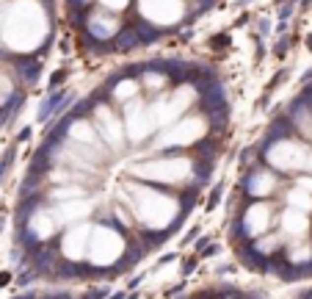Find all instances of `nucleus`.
<instances>
[{
    "mask_svg": "<svg viewBox=\"0 0 312 299\" xmlns=\"http://www.w3.org/2000/svg\"><path fill=\"white\" fill-rule=\"evenodd\" d=\"M50 17L42 0H14L3 8L0 22V44L11 53L28 56L36 47H42L47 39Z\"/></svg>",
    "mask_w": 312,
    "mask_h": 299,
    "instance_id": "1",
    "label": "nucleus"
},
{
    "mask_svg": "<svg viewBox=\"0 0 312 299\" xmlns=\"http://www.w3.org/2000/svg\"><path fill=\"white\" fill-rule=\"evenodd\" d=\"M125 194L130 200L125 202L133 214V224H141V230L158 233L169 230L180 216V197L169 194L166 188L152 183H127Z\"/></svg>",
    "mask_w": 312,
    "mask_h": 299,
    "instance_id": "2",
    "label": "nucleus"
},
{
    "mask_svg": "<svg viewBox=\"0 0 312 299\" xmlns=\"http://www.w3.org/2000/svg\"><path fill=\"white\" fill-rule=\"evenodd\" d=\"M127 250H130L127 236L122 233V227L116 222L91 224L89 247H86V263L89 266H94V269H111V266H116L127 255Z\"/></svg>",
    "mask_w": 312,
    "mask_h": 299,
    "instance_id": "3",
    "label": "nucleus"
},
{
    "mask_svg": "<svg viewBox=\"0 0 312 299\" xmlns=\"http://www.w3.org/2000/svg\"><path fill=\"white\" fill-rule=\"evenodd\" d=\"M130 172L133 177H139L144 183L172 188V186H185L188 180H194L196 164L191 158H185V155H163V158H149L144 164H136Z\"/></svg>",
    "mask_w": 312,
    "mask_h": 299,
    "instance_id": "4",
    "label": "nucleus"
},
{
    "mask_svg": "<svg viewBox=\"0 0 312 299\" xmlns=\"http://www.w3.org/2000/svg\"><path fill=\"white\" fill-rule=\"evenodd\" d=\"M208 133V117L202 114H182L177 122L160 128L152 139V150L155 153H172V150H185L194 147L205 139Z\"/></svg>",
    "mask_w": 312,
    "mask_h": 299,
    "instance_id": "5",
    "label": "nucleus"
},
{
    "mask_svg": "<svg viewBox=\"0 0 312 299\" xmlns=\"http://www.w3.org/2000/svg\"><path fill=\"white\" fill-rule=\"evenodd\" d=\"M265 164L274 172H312V150L304 141L282 136V139H271L265 147Z\"/></svg>",
    "mask_w": 312,
    "mask_h": 299,
    "instance_id": "6",
    "label": "nucleus"
},
{
    "mask_svg": "<svg viewBox=\"0 0 312 299\" xmlns=\"http://www.w3.org/2000/svg\"><path fill=\"white\" fill-rule=\"evenodd\" d=\"M196 100H199V94H196V86H191V84L177 86V89L169 91V94L160 91L155 100H146V111H149V119H152V125H155V133H158L160 128L177 122Z\"/></svg>",
    "mask_w": 312,
    "mask_h": 299,
    "instance_id": "7",
    "label": "nucleus"
},
{
    "mask_svg": "<svg viewBox=\"0 0 312 299\" xmlns=\"http://www.w3.org/2000/svg\"><path fill=\"white\" fill-rule=\"evenodd\" d=\"M91 125H94V130H97V136L103 139V144L108 147V150H113V153H122L127 144V136H125V122H122V117H119L116 111H113L108 103H97L94 108H91Z\"/></svg>",
    "mask_w": 312,
    "mask_h": 299,
    "instance_id": "8",
    "label": "nucleus"
},
{
    "mask_svg": "<svg viewBox=\"0 0 312 299\" xmlns=\"http://www.w3.org/2000/svg\"><path fill=\"white\" fill-rule=\"evenodd\" d=\"M185 0H139V17L149 28H172L185 20Z\"/></svg>",
    "mask_w": 312,
    "mask_h": 299,
    "instance_id": "9",
    "label": "nucleus"
},
{
    "mask_svg": "<svg viewBox=\"0 0 312 299\" xmlns=\"http://www.w3.org/2000/svg\"><path fill=\"white\" fill-rule=\"evenodd\" d=\"M89 236H91V222H75L67 224V230L58 238V257L67 263H86V247H89Z\"/></svg>",
    "mask_w": 312,
    "mask_h": 299,
    "instance_id": "10",
    "label": "nucleus"
},
{
    "mask_svg": "<svg viewBox=\"0 0 312 299\" xmlns=\"http://www.w3.org/2000/svg\"><path fill=\"white\" fill-rule=\"evenodd\" d=\"M83 28L86 34L94 39V42L105 44V42H113L122 31V22H119V14H111V11H105V8H89L83 17Z\"/></svg>",
    "mask_w": 312,
    "mask_h": 299,
    "instance_id": "11",
    "label": "nucleus"
},
{
    "mask_svg": "<svg viewBox=\"0 0 312 299\" xmlns=\"http://www.w3.org/2000/svg\"><path fill=\"white\" fill-rule=\"evenodd\" d=\"M50 211H53V219H56L58 227H67V224H75V222H86L94 214V202L89 197H75V200H64L50 205Z\"/></svg>",
    "mask_w": 312,
    "mask_h": 299,
    "instance_id": "12",
    "label": "nucleus"
},
{
    "mask_svg": "<svg viewBox=\"0 0 312 299\" xmlns=\"http://www.w3.org/2000/svg\"><path fill=\"white\" fill-rule=\"evenodd\" d=\"M243 233L249 238H257L263 236V233H268L271 224H274V208H271L265 200H257L251 202L249 208H246V214H243Z\"/></svg>",
    "mask_w": 312,
    "mask_h": 299,
    "instance_id": "13",
    "label": "nucleus"
},
{
    "mask_svg": "<svg viewBox=\"0 0 312 299\" xmlns=\"http://www.w3.org/2000/svg\"><path fill=\"white\" fill-rule=\"evenodd\" d=\"M56 233H58V224H56V219H53V211L50 208L31 211L28 222H25V236H28L31 241L44 244V241H50V238L56 236Z\"/></svg>",
    "mask_w": 312,
    "mask_h": 299,
    "instance_id": "14",
    "label": "nucleus"
},
{
    "mask_svg": "<svg viewBox=\"0 0 312 299\" xmlns=\"http://www.w3.org/2000/svg\"><path fill=\"white\" fill-rule=\"evenodd\" d=\"M310 230H312V222H310V214H304V211L287 205L279 214V233H282V238H307Z\"/></svg>",
    "mask_w": 312,
    "mask_h": 299,
    "instance_id": "15",
    "label": "nucleus"
},
{
    "mask_svg": "<svg viewBox=\"0 0 312 299\" xmlns=\"http://www.w3.org/2000/svg\"><path fill=\"white\" fill-rule=\"evenodd\" d=\"M277 191V172L274 169H254L246 180V194L254 200H265Z\"/></svg>",
    "mask_w": 312,
    "mask_h": 299,
    "instance_id": "16",
    "label": "nucleus"
},
{
    "mask_svg": "<svg viewBox=\"0 0 312 299\" xmlns=\"http://www.w3.org/2000/svg\"><path fill=\"white\" fill-rule=\"evenodd\" d=\"M141 94V84H139V78H133V75H125V78H116L111 86V100L119 105H125L130 103L133 97H139Z\"/></svg>",
    "mask_w": 312,
    "mask_h": 299,
    "instance_id": "17",
    "label": "nucleus"
},
{
    "mask_svg": "<svg viewBox=\"0 0 312 299\" xmlns=\"http://www.w3.org/2000/svg\"><path fill=\"white\" fill-rule=\"evenodd\" d=\"M284 255H287V263L290 266H307L312 263V241L310 238H290V244L284 247Z\"/></svg>",
    "mask_w": 312,
    "mask_h": 299,
    "instance_id": "18",
    "label": "nucleus"
},
{
    "mask_svg": "<svg viewBox=\"0 0 312 299\" xmlns=\"http://www.w3.org/2000/svg\"><path fill=\"white\" fill-rule=\"evenodd\" d=\"M139 84H141V91H149V94H160V91L169 86V75L160 70H144L139 75Z\"/></svg>",
    "mask_w": 312,
    "mask_h": 299,
    "instance_id": "19",
    "label": "nucleus"
},
{
    "mask_svg": "<svg viewBox=\"0 0 312 299\" xmlns=\"http://www.w3.org/2000/svg\"><path fill=\"white\" fill-rule=\"evenodd\" d=\"M287 205L304 211V214H312V191H307V188H301V186L293 183V188L287 191Z\"/></svg>",
    "mask_w": 312,
    "mask_h": 299,
    "instance_id": "20",
    "label": "nucleus"
},
{
    "mask_svg": "<svg viewBox=\"0 0 312 299\" xmlns=\"http://www.w3.org/2000/svg\"><path fill=\"white\" fill-rule=\"evenodd\" d=\"M94 3L105 11H111V14H122V11L130 8V0H94Z\"/></svg>",
    "mask_w": 312,
    "mask_h": 299,
    "instance_id": "21",
    "label": "nucleus"
},
{
    "mask_svg": "<svg viewBox=\"0 0 312 299\" xmlns=\"http://www.w3.org/2000/svg\"><path fill=\"white\" fill-rule=\"evenodd\" d=\"M69 6L77 8V11H89V8L94 6V0H69Z\"/></svg>",
    "mask_w": 312,
    "mask_h": 299,
    "instance_id": "22",
    "label": "nucleus"
},
{
    "mask_svg": "<svg viewBox=\"0 0 312 299\" xmlns=\"http://www.w3.org/2000/svg\"><path fill=\"white\" fill-rule=\"evenodd\" d=\"M0 22H3V6H0Z\"/></svg>",
    "mask_w": 312,
    "mask_h": 299,
    "instance_id": "23",
    "label": "nucleus"
}]
</instances>
